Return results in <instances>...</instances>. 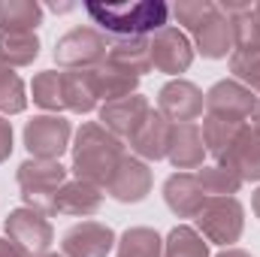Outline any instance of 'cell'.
<instances>
[{"instance_id": "3957f363", "label": "cell", "mask_w": 260, "mask_h": 257, "mask_svg": "<svg viewBox=\"0 0 260 257\" xmlns=\"http://www.w3.org/2000/svg\"><path fill=\"white\" fill-rule=\"evenodd\" d=\"M15 182H18V191H21V200H24L27 209L52 215L55 194L61 191V185L67 182V167H61V160L27 157L24 164H18Z\"/></svg>"}, {"instance_id": "cb8c5ba5", "label": "cell", "mask_w": 260, "mask_h": 257, "mask_svg": "<svg viewBox=\"0 0 260 257\" xmlns=\"http://www.w3.org/2000/svg\"><path fill=\"white\" fill-rule=\"evenodd\" d=\"M64 94H67V109L70 112L88 115V112H94L100 106L91 70H64Z\"/></svg>"}, {"instance_id": "e0dca14e", "label": "cell", "mask_w": 260, "mask_h": 257, "mask_svg": "<svg viewBox=\"0 0 260 257\" xmlns=\"http://www.w3.org/2000/svg\"><path fill=\"white\" fill-rule=\"evenodd\" d=\"M206 200L209 197L200 188L197 173H173L164 182V203L176 218H197Z\"/></svg>"}, {"instance_id": "ab89813d", "label": "cell", "mask_w": 260, "mask_h": 257, "mask_svg": "<svg viewBox=\"0 0 260 257\" xmlns=\"http://www.w3.org/2000/svg\"><path fill=\"white\" fill-rule=\"evenodd\" d=\"M254 15L260 18V3H254Z\"/></svg>"}, {"instance_id": "f1b7e54d", "label": "cell", "mask_w": 260, "mask_h": 257, "mask_svg": "<svg viewBox=\"0 0 260 257\" xmlns=\"http://www.w3.org/2000/svg\"><path fill=\"white\" fill-rule=\"evenodd\" d=\"M164 257H209V242L188 224H176L164 239Z\"/></svg>"}, {"instance_id": "5b68a950", "label": "cell", "mask_w": 260, "mask_h": 257, "mask_svg": "<svg viewBox=\"0 0 260 257\" xmlns=\"http://www.w3.org/2000/svg\"><path fill=\"white\" fill-rule=\"evenodd\" d=\"M109 40L97 27H73L55 43V61L61 70H94L106 61Z\"/></svg>"}, {"instance_id": "9c48e42d", "label": "cell", "mask_w": 260, "mask_h": 257, "mask_svg": "<svg viewBox=\"0 0 260 257\" xmlns=\"http://www.w3.org/2000/svg\"><path fill=\"white\" fill-rule=\"evenodd\" d=\"M254 106H257L254 91H248V88H245L242 82H236V79H218V82L206 91V115H212V118L248 124Z\"/></svg>"}, {"instance_id": "7a4b0ae2", "label": "cell", "mask_w": 260, "mask_h": 257, "mask_svg": "<svg viewBox=\"0 0 260 257\" xmlns=\"http://www.w3.org/2000/svg\"><path fill=\"white\" fill-rule=\"evenodd\" d=\"M85 12L103 34L115 40L151 37L170 24V6L164 0H133V3H85Z\"/></svg>"}, {"instance_id": "f35d334b", "label": "cell", "mask_w": 260, "mask_h": 257, "mask_svg": "<svg viewBox=\"0 0 260 257\" xmlns=\"http://www.w3.org/2000/svg\"><path fill=\"white\" fill-rule=\"evenodd\" d=\"M251 209H254V215L260 218V188L254 194H251Z\"/></svg>"}, {"instance_id": "60d3db41", "label": "cell", "mask_w": 260, "mask_h": 257, "mask_svg": "<svg viewBox=\"0 0 260 257\" xmlns=\"http://www.w3.org/2000/svg\"><path fill=\"white\" fill-rule=\"evenodd\" d=\"M40 257H64V254H52V251H49V254H40Z\"/></svg>"}, {"instance_id": "277c9868", "label": "cell", "mask_w": 260, "mask_h": 257, "mask_svg": "<svg viewBox=\"0 0 260 257\" xmlns=\"http://www.w3.org/2000/svg\"><path fill=\"white\" fill-rule=\"evenodd\" d=\"M194 221V230L206 242L233 248V242H239L245 230V209L236 197H209Z\"/></svg>"}, {"instance_id": "4dcf8cb0", "label": "cell", "mask_w": 260, "mask_h": 257, "mask_svg": "<svg viewBox=\"0 0 260 257\" xmlns=\"http://www.w3.org/2000/svg\"><path fill=\"white\" fill-rule=\"evenodd\" d=\"M197 179H200V188L206 197H236L239 188H242V182L230 173V170H224V167H200L197 170Z\"/></svg>"}, {"instance_id": "484cf974", "label": "cell", "mask_w": 260, "mask_h": 257, "mask_svg": "<svg viewBox=\"0 0 260 257\" xmlns=\"http://www.w3.org/2000/svg\"><path fill=\"white\" fill-rule=\"evenodd\" d=\"M115 257H164V239L151 227H127L115 242Z\"/></svg>"}, {"instance_id": "9a60e30c", "label": "cell", "mask_w": 260, "mask_h": 257, "mask_svg": "<svg viewBox=\"0 0 260 257\" xmlns=\"http://www.w3.org/2000/svg\"><path fill=\"white\" fill-rule=\"evenodd\" d=\"M218 167L230 170L239 182H260V133L248 124L236 136V142L227 148V154L218 160Z\"/></svg>"}, {"instance_id": "52a82bcc", "label": "cell", "mask_w": 260, "mask_h": 257, "mask_svg": "<svg viewBox=\"0 0 260 257\" xmlns=\"http://www.w3.org/2000/svg\"><path fill=\"white\" fill-rule=\"evenodd\" d=\"M73 124L61 115H34L24 124V148L37 160H61L70 148Z\"/></svg>"}, {"instance_id": "d6a6232c", "label": "cell", "mask_w": 260, "mask_h": 257, "mask_svg": "<svg viewBox=\"0 0 260 257\" xmlns=\"http://www.w3.org/2000/svg\"><path fill=\"white\" fill-rule=\"evenodd\" d=\"M173 12H176L179 24H185V30L194 34L197 27L215 12V0H179V3L173 6Z\"/></svg>"}, {"instance_id": "836d02e7", "label": "cell", "mask_w": 260, "mask_h": 257, "mask_svg": "<svg viewBox=\"0 0 260 257\" xmlns=\"http://www.w3.org/2000/svg\"><path fill=\"white\" fill-rule=\"evenodd\" d=\"M12 154V124L0 115V164Z\"/></svg>"}, {"instance_id": "ba28073f", "label": "cell", "mask_w": 260, "mask_h": 257, "mask_svg": "<svg viewBox=\"0 0 260 257\" xmlns=\"http://www.w3.org/2000/svg\"><path fill=\"white\" fill-rule=\"evenodd\" d=\"M148 55H151V70L179 79V73L191 70L197 52L191 46V40L185 37V30L167 24V27H160L148 37Z\"/></svg>"}, {"instance_id": "4fadbf2b", "label": "cell", "mask_w": 260, "mask_h": 257, "mask_svg": "<svg viewBox=\"0 0 260 257\" xmlns=\"http://www.w3.org/2000/svg\"><path fill=\"white\" fill-rule=\"evenodd\" d=\"M148 112H151L148 100L142 94H130L124 100H115V103H103L100 106V124L109 130L112 136H118L121 142H127L130 136L136 133V127L145 121Z\"/></svg>"}, {"instance_id": "1f68e13d", "label": "cell", "mask_w": 260, "mask_h": 257, "mask_svg": "<svg viewBox=\"0 0 260 257\" xmlns=\"http://www.w3.org/2000/svg\"><path fill=\"white\" fill-rule=\"evenodd\" d=\"M230 73H233V79L242 82L248 91L260 94V52H248V55L233 52V55H230Z\"/></svg>"}, {"instance_id": "6da1fadb", "label": "cell", "mask_w": 260, "mask_h": 257, "mask_svg": "<svg viewBox=\"0 0 260 257\" xmlns=\"http://www.w3.org/2000/svg\"><path fill=\"white\" fill-rule=\"evenodd\" d=\"M121 157H124V142L118 136H112L100 121H85L76 130V142H73L76 179L97 185V188H106V182L112 179Z\"/></svg>"}, {"instance_id": "5bb4252c", "label": "cell", "mask_w": 260, "mask_h": 257, "mask_svg": "<svg viewBox=\"0 0 260 257\" xmlns=\"http://www.w3.org/2000/svg\"><path fill=\"white\" fill-rule=\"evenodd\" d=\"M170 136H173V124L160 115V112H148L145 121L136 127V133L127 139L133 157L139 160H164L170 151Z\"/></svg>"}, {"instance_id": "8d00e7d4", "label": "cell", "mask_w": 260, "mask_h": 257, "mask_svg": "<svg viewBox=\"0 0 260 257\" xmlns=\"http://www.w3.org/2000/svg\"><path fill=\"white\" fill-rule=\"evenodd\" d=\"M248 127L260 133V100H257V106H254V112H251V118H248Z\"/></svg>"}, {"instance_id": "d4e9b609", "label": "cell", "mask_w": 260, "mask_h": 257, "mask_svg": "<svg viewBox=\"0 0 260 257\" xmlns=\"http://www.w3.org/2000/svg\"><path fill=\"white\" fill-rule=\"evenodd\" d=\"M30 94H34V103L40 109H46L49 115H58L67 109V94H64V70H43L34 76L30 82Z\"/></svg>"}, {"instance_id": "74e56055", "label": "cell", "mask_w": 260, "mask_h": 257, "mask_svg": "<svg viewBox=\"0 0 260 257\" xmlns=\"http://www.w3.org/2000/svg\"><path fill=\"white\" fill-rule=\"evenodd\" d=\"M49 9H52V12H70L73 3H49Z\"/></svg>"}, {"instance_id": "7402d4cb", "label": "cell", "mask_w": 260, "mask_h": 257, "mask_svg": "<svg viewBox=\"0 0 260 257\" xmlns=\"http://www.w3.org/2000/svg\"><path fill=\"white\" fill-rule=\"evenodd\" d=\"M106 61L133 76H145L151 70V55H148V37H124V40H109Z\"/></svg>"}, {"instance_id": "e575fe53", "label": "cell", "mask_w": 260, "mask_h": 257, "mask_svg": "<svg viewBox=\"0 0 260 257\" xmlns=\"http://www.w3.org/2000/svg\"><path fill=\"white\" fill-rule=\"evenodd\" d=\"M0 257H30V254H24L12 239H3V236H0Z\"/></svg>"}, {"instance_id": "4316f807", "label": "cell", "mask_w": 260, "mask_h": 257, "mask_svg": "<svg viewBox=\"0 0 260 257\" xmlns=\"http://www.w3.org/2000/svg\"><path fill=\"white\" fill-rule=\"evenodd\" d=\"M40 58L37 34H6L0 30V61L6 67H30Z\"/></svg>"}, {"instance_id": "2e32d148", "label": "cell", "mask_w": 260, "mask_h": 257, "mask_svg": "<svg viewBox=\"0 0 260 257\" xmlns=\"http://www.w3.org/2000/svg\"><path fill=\"white\" fill-rule=\"evenodd\" d=\"M194 52H200L209 61H221L233 55V27L218 3H215V12L194 30Z\"/></svg>"}, {"instance_id": "d6986e66", "label": "cell", "mask_w": 260, "mask_h": 257, "mask_svg": "<svg viewBox=\"0 0 260 257\" xmlns=\"http://www.w3.org/2000/svg\"><path fill=\"white\" fill-rule=\"evenodd\" d=\"M206 157V142H203V130L197 121L191 124H173V136H170V151L167 160L185 173V170H200Z\"/></svg>"}, {"instance_id": "8fae6325", "label": "cell", "mask_w": 260, "mask_h": 257, "mask_svg": "<svg viewBox=\"0 0 260 257\" xmlns=\"http://www.w3.org/2000/svg\"><path fill=\"white\" fill-rule=\"evenodd\" d=\"M118 236L109 224L100 221H82L73 224L61 236V254L64 257H106L115 248Z\"/></svg>"}, {"instance_id": "44dd1931", "label": "cell", "mask_w": 260, "mask_h": 257, "mask_svg": "<svg viewBox=\"0 0 260 257\" xmlns=\"http://www.w3.org/2000/svg\"><path fill=\"white\" fill-rule=\"evenodd\" d=\"M91 76H94V88H97V100L100 103L124 100L130 94H136V88H139V76H133V73L121 70V67L109 64V61L94 67Z\"/></svg>"}, {"instance_id": "f546056e", "label": "cell", "mask_w": 260, "mask_h": 257, "mask_svg": "<svg viewBox=\"0 0 260 257\" xmlns=\"http://www.w3.org/2000/svg\"><path fill=\"white\" fill-rule=\"evenodd\" d=\"M27 109V94H24V82L18 79V73L12 67L0 61V112L3 115H18Z\"/></svg>"}, {"instance_id": "83f0119b", "label": "cell", "mask_w": 260, "mask_h": 257, "mask_svg": "<svg viewBox=\"0 0 260 257\" xmlns=\"http://www.w3.org/2000/svg\"><path fill=\"white\" fill-rule=\"evenodd\" d=\"M245 124H236V121H224V118H212L206 115L203 118V142H206V154H212L215 160H221L227 154V148L236 142V136L242 133Z\"/></svg>"}, {"instance_id": "7c38bea8", "label": "cell", "mask_w": 260, "mask_h": 257, "mask_svg": "<svg viewBox=\"0 0 260 257\" xmlns=\"http://www.w3.org/2000/svg\"><path fill=\"white\" fill-rule=\"evenodd\" d=\"M151 185H154V176H151L148 164L133 154H124L121 164L115 167L112 179L106 182V194L115 203H142L151 194Z\"/></svg>"}, {"instance_id": "30bf717a", "label": "cell", "mask_w": 260, "mask_h": 257, "mask_svg": "<svg viewBox=\"0 0 260 257\" xmlns=\"http://www.w3.org/2000/svg\"><path fill=\"white\" fill-rule=\"evenodd\" d=\"M206 109V94L188 79H170L157 91V112L170 124H191Z\"/></svg>"}, {"instance_id": "ffe728a7", "label": "cell", "mask_w": 260, "mask_h": 257, "mask_svg": "<svg viewBox=\"0 0 260 257\" xmlns=\"http://www.w3.org/2000/svg\"><path fill=\"white\" fill-rule=\"evenodd\" d=\"M221 12L230 18L233 27V52L248 55V52H260V18L254 15V3H218Z\"/></svg>"}, {"instance_id": "ac0fdd59", "label": "cell", "mask_w": 260, "mask_h": 257, "mask_svg": "<svg viewBox=\"0 0 260 257\" xmlns=\"http://www.w3.org/2000/svg\"><path fill=\"white\" fill-rule=\"evenodd\" d=\"M100 206H103V188L88 185V182H82V179H73V182H64L61 191L55 194L52 215L88 218V215L100 212Z\"/></svg>"}, {"instance_id": "8992f818", "label": "cell", "mask_w": 260, "mask_h": 257, "mask_svg": "<svg viewBox=\"0 0 260 257\" xmlns=\"http://www.w3.org/2000/svg\"><path fill=\"white\" fill-rule=\"evenodd\" d=\"M3 230H6V239H12L24 254L30 257H40V254H49L52 242H55V230H52V221L37 212V209H12L3 221Z\"/></svg>"}, {"instance_id": "603a6c76", "label": "cell", "mask_w": 260, "mask_h": 257, "mask_svg": "<svg viewBox=\"0 0 260 257\" xmlns=\"http://www.w3.org/2000/svg\"><path fill=\"white\" fill-rule=\"evenodd\" d=\"M40 24H43V6L37 0H3L0 3V30L37 34Z\"/></svg>"}, {"instance_id": "d590c367", "label": "cell", "mask_w": 260, "mask_h": 257, "mask_svg": "<svg viewBox=\"0 0 260 257\" xmlns=\"http://www.w3.org/2000/svg\"><path fill=\"white\" fill-rule=\"evenodd\" d=\"M215 257H251V254L242 251V248H224V251H218Z\"/></svg>"}]
</instances>
